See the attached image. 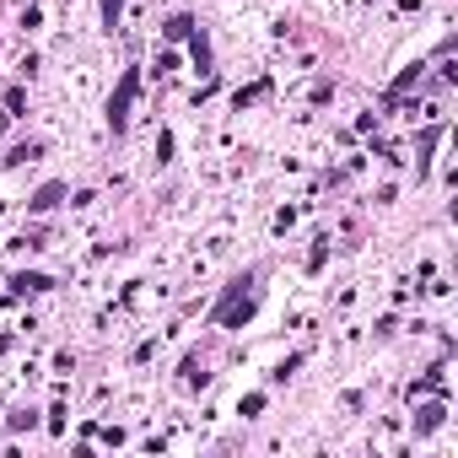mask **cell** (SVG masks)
<instances>
[{
    "instance_id": "obj_6",
    "label": "cell",
    "mask_w": 458,
    "mask_h": 458,
    "mask_svg": "<svg viewBox=\"0 0 458 458\" xmlns=\"http://www.w3.org/2000/svg\"><path fill=\"white\" fill-rule=\"evenodd\" d=\"M119 6H125V0H103V22H108V27L119 22Z\"/></svg>"
},
{
    "instance_id": "obj_4",
    "label": "cell",
    "mask_w": 458,
    "mask_h": 458,
    "mask_svg": "<svg viewBox=\"0 0 458 458\" xmlns=\"http://www.w3.org/2000/svg\"><path fill=\"white\" fill-rule=\"evenodd\" d=\"M437 420H442V410H437V404H426V410H420V420H416V426H420V432H432Z\"/></svg>"
},
{
    "instance_id": "obj_1",
    "label": "cell",
    "mask_w": 458,
    "mask_h": 458,
    "mask_svg": "<svg viewBox=\"0 0 458 458\" xmlns=\"http://www.w3.org/2000/svg\"><path fill=\"white\" fill-rule=\"evenodd\" d=\"M135 92H141V76H135V70H125L119 92L108 97V125H113V129H125V119H129V103H135Z\"/></svg>"
},
{
    "instance_id": "obj_5",
    "label": "cell",
    "mask_w": 458,
    "mask_h": 458,
    "mask_svg": "<svg viewBox=\"0 0 458 458\" xmlns=\"http://www.w3.org/2000/svg\"><path fill=\"white\" fill-rule=\"evenodd\" d=\"M17 286H22V292H43L49 281H43V275H17Z\"/></svg>"
},
{
    "instance_id": "obj_2",
    "label": "cell",
    "mask_w": 458,
    "mask_h": 458,
    "mask_svg": "<svg viewBox=\"0 0 458 458\" xmlns=\"http://www.w3.org/2000/svg\"><path fill=\"white\" fill-rule=\"evenodd\" d=\"M60 200H65V189H60V184H43V189H38V200H33V210H54Z\"/></svg>"
},
{
    "instance_id": "obj_3",
    "label": "cell",
    "mask_w": 458,
    "mask_h": 458,
    "mask_svg": "<svg viewBox=\"0 0 458 458\" xmlns=\"http://www.w3.org/2000/svg\"><path fill=\"white\" fill-rule=\"evenodd\" d=\"M189 27H194L189 17H173V22H167V38H189Z\"/></svg>"
}]
</instances>
